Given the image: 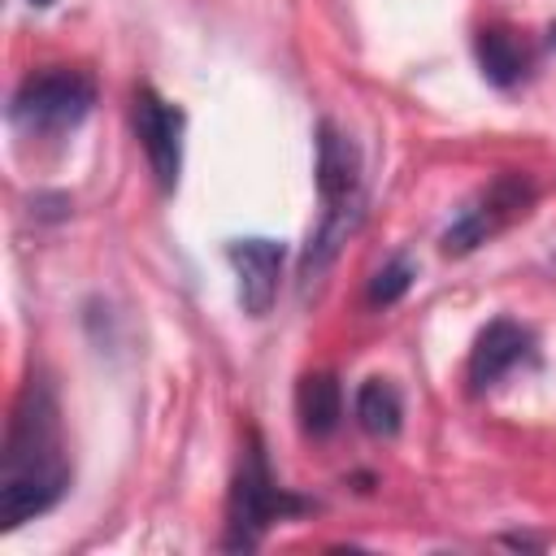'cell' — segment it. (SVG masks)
<instances>
[{"label":"cell","instance_id":"cell-1","mask_svg":"<svg viewBox=\"0 0 556 556\" xmlns=\"http://www.w3.org/2000/svg\"><path fill=\"white\" fill-rule=\"evenodd\" d=\"M70 486V460L56 426V400L43 382H26L0 456V526L13 530L48 513Z\"/></svg>","mask_w":556,"mask_h":556},{"label":"cell","instance_id":"cell-2","mask_svg":"<svg viewBox=\"0 0 556 556\" xmlns=\"http://www.w3.org/2000/svg\"><path fill=\"white\" fill-rule=\"evenodd\" d=\"M304 500L287 495L282 486H274L269 478V465H265V452L261 443L252 439L239 469H235V482H230V504H226V547H256L261 534L269 530V521L287 517V513H300Z\"/></svg>","mask_w":556,"mask_h":556},{"label":"cell","instance_id":"cell-3","mask_svg":"<svg viewBox=\"0 0 556 556\" xmlns=\"http://www.w3.org/2000/svg\"><path fill=\"white\" fill-rule=\"evenodd\" d=\"M96 104V83L83 70L70 65H52L43 74H30L9 104V117L22 130H43V135H61L70 126H78Z\"/></svg>","mask_w":556,"mask_h":556},{"label":"cell","instance_id":"cell-4","mask_svg":"<svg viewBox=\"0 0 556 556\" xmlns=\"http://www.w3.org/2000/svg\"><path fill=\"white\" fill-rule=\"evenodd\" d=\"M534 204V182L521 174H500L469 208H460V217L443 230V256H465L478 243H486L491 235H500L508 222L526 217Z\"/></svg>","mask_w":556,"mask_h":556},{"label":"cell","instance_id":"cell-5","mask_svg":"<svg viewBox=\"0 0 556 556\" xmlns=\"http://www.w3.org/2000/svg\"><path fill=\"white\" fill-rule=\"evenodd\" d=\"M135 130L139 143L148 152V165L161 182V191L178 187V169H182V109L165 104L156 91H139L135 96Z\"/></svg>","mask_w":556,"mask_h":556},{"label":"cell","instance_id":"cell-6","mask_svg":"<svg viewBox=\"0 0 556 556\" xmlns=\"http://www.w3.org/2000/svg\"><path fill=\"white\" fill-rule=\"evenodd\" d=\"M235 274H239V300L248 317H265L278 300V278H282V243L278 239H235L226 248Z\"/></svg>","mask_w":556,"mask_h":556},{"label":"cell","instance_id":"cell-7","mask_svg":"<svg viewBox=\"0 0 556 556\" xmlns=\"http://www.w3.org/2000/svg\"><path fill=\"white\" fill-rule=\"evenodd\" d=\"M317 191L326 208L361 204V152L334 122L317 126Z\"/></svg>","mask_w":556,"mask_h":556},{"label":"cell","instance_id":"cell-8","mask_svg":"<svg viewBox=\"0 0 556 556\" xmlns=\"http://www.w3.org/2000/svg\"><path fill=\"white\" fill-rule=\"evenodd\" d=\"M526 352H530V330L517 326V321H508V317H495V321L478 334V343H473V352H469V387H473V391L495 387Z\"/></svg>","mask_w":556,"mask_h":556},{"label":"cell","instance_id":"cell-9","mask_svg":"<svg viewBox=\"0 0 556 556\" xmlns=\"http://www.w3.org/2000/svg\"><path fill=\"white\" fill-rule=\"evenodd\" d=\"M295 413H300V426H304L313 439L334 434V426H339V417H343L339 378H334V374H304V378H300V391H295Z\"/></svg>","mask_w":556,"mask_h":556},{"label":"cell","instance_id":"cell-10","mask_svg":"<svg viewBox=\"0 0 556 556\" xmlns=\"http://www.w3.org/2000/svg\"><path fill=\"white\" fill-rule=\"evenodd\" d=\"M473 48H478V65H482L486 83H495V87L521 83V74H526V48L517 43L513 30L486 26V30H478V43Z\"/></svg>","mask_w":556,"mask_h":556},{"label":"cell","instance_id":"cell-11","mask_svg":"<svg viewBox=\"0 0 556 556\" xmlns=\"http://www.w3.org/2000/svg\"><path fill=\"white\" fill-rule=\"evenodd\" d=\"M356 421L374 439H391L404 421V400L387 378H365L356 391Z\"/></svg>","mask_w":556,"mask_h":556},{"label":"cell","instance_id":"cell-12","mask_svg":"<svg viewBox=\"0 0 556 556\" xmlns=\"http://www.w3.org/2000/svg\"><path fill=\"white\" fill-rule=\"evenodd\" d=\"M413 278H417V261L413 256H391L374 278H369V304H395V300H404L408 295V287H413Z\"/></svg>","mask_w":556,"mask_h":556},{"label":"cell","instance_id":"cell-13","mask_svg":"<svg viewBox=\"0 0 556 556\" xmlns=\"http://www.w3.org/2000/svg\"><path fill=\"white\" fill-rule=\"evenodd\" d=\"M504 543H508V547H530V552H539V547H543L539 539H526V534H504Z\"/></svg>","mask_w":556,"mask_h":556},{"label":"cell","instance_id":"cell-14","mask_svg":"<svg viewBox=\"0 0 556 556\" xmlns=\"http://www.w3.org/2000/svg\"><path fill=\"white\" fill-rule=\"evenodd\" d=\"M547 43H552V48H556V22H552V30H547Z\"/></svg>","mask_w":556,"mask_h":556},{"label":"cell","instance_id":"cell-15","mask_svg":"<svg viewBox=\"0 0 556 556\" xmlns=\"http://www.w3.org/2000/svg\"><path fill=\"white\" fill-rule=\"evenodd\" d=\"M30 4H35V9H48V4H52V0H30Z\"/></svg>","mask_w":556,"mask_h":556},{"label":"cell","instance_id":"cell-16","mask_svg":"<svg viewBox=\"0 0 556 556\" xmlns=\"http://www.w3.org/2000/svg\"><path fill=\"white\" fill-rule=\"evenodd\" d=\"M552 265H556V252H552Z\"/></svg>","mask_w":556,"mask_h":556}]
</instances>
